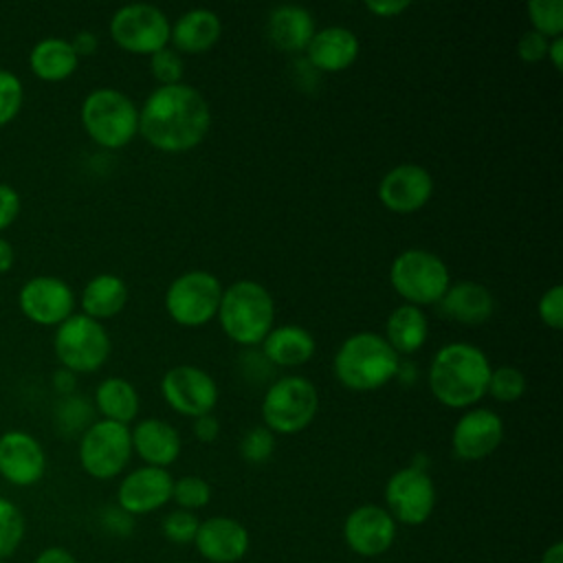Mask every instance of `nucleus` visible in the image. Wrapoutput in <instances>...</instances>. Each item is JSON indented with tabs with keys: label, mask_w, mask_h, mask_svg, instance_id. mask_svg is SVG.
Listing matches in <instances>:
<instances>
[{
	"label": "nucleus",
	"mask_w": 563,
	"mask_h": 563,
	"mask_svg": "<svg viewBox=\"0 0 563 563\" xmlns=\"http://www.w3.org/2000/svg\"><path fill=\"white\" fill-rule=\"evenodd\" d=\"M211 128L202 92L185 81L154 88L139 108V134L158 152L183 154L198 147Z\"/></svg>",
	"instance_id": "1"
},
{
	"label": "nucleus",
	"mask_w": 563,
	"mask_h": 563,
	"mask_svg": "<svg viewBox=\"0 0 563 563\" xmlns=\"http://www.w3.org/2000/svg\"><path fill=\"white\" fill-rule=\"evenodd\" d=\"M490 372V361L482 347L453 341L433 354L427 383L440 405L449 409H471L486 396Z\"/></svg>",
	"instance_id": "2"
},
{
	"label": "nucleus",
	"mask_w": 563,
	"mask_h": 563,
	"mask_svg": "<svg viewBox=\"0 0 563 563\" xmlns=\"http://www.w3.org/2000/svg\"><path fill=\"white\" fill-rule=\"evenodd\" d=\"M400 361L383 334L356 332L334 352L332 372L350 391H376L396 378Z\"/></svg>",
	"instance_id": "3"
},
{
	"label": "nucleus",
	"mask_w": 563,
	"mask_h": 563,
	"mask_svg": "<svg viewBox=\"0 0 563 563\" xmlns=\"http://www.w3.org/2000/svg\"><path fill=\"white\" fill-rule=\"evenodd\" d=\"M216 317L233 343L255 347L273 328L275 301L260 282L238 279L222 290Z\"/></svg>",
	"instance_id": "4"
},
{
	"label": "nucleus",
	"mask_w": 563,
	"mask_h": 563,
	"mask_svg": "<svg viewBox=\"0 0 563 563\" xmlns=\"http://www.w3.org/2000/svg\"><path fill=\"white\" fill-rule=\"evenodd\" d=\"M79 119L90 141L106 150H121L139 134V106L117 88L90 90Z\"/></svg>",
	"instance_id": "5"
},
{
	"label": "nucleus",
	"mask_w": 563,
	"mask_h": 563,
	"mask_svg": "<svg viewBox=\"0 0 563 563\" xmlns=\"http://www.w3.org/2000/svg\"><path fill=\"white\" fill-rule=\"evenodd\" d=\"M260 411L268 431L292 435L308 429L317 418L319 391L310 378L288 374L266 387Z\"/></svg>",
	"instance_id": "6"
},
{
	"label": "nucleus",
	"mask_w": 563,
	"mask_h": 563,
	"mask_svg": "<svg viewBox=\"0 0 563 563\" xmlns=\"http://www.w3.org/2000/svg\"><path fill=\"white\" fill-rule=\"evenodd\" d=\"M389 284L409 306L440 303L451 286V273L440 255L427 249H407L389 266Z\"/></svg>",
	"instance_id": "7"
},
{
	"label": "nucleus",
	"mask_w": 563,
	"mask_h": 563,
	"mask_svg": "<svg viewBox=\"0 0 563 563\" xmlns=\"http://www.w3.org/2000/svg\"><path fill=\"white\" fill-rule=\"evenodd\" d=\"M53 350L64 369H70L73 374H90L108 361L112 343L101 321L79 312L55 328Z\"/></svg>",
	"instance_id": "8"
},
{
	"label": "nucleus",
	"mask_w": 563,
	"mask_h": 563,
	"mask_svg": "<svg viewBox=\"0 0 563 563\" xmlns=\"http://www.w3.org/2000/svg\"><path fill=\"white\" fill-rule=\"evenodd\" d=\"M220 279L209 271H187L165 290V310L183 328H200L218 314L222 297Z\"/></svg>",
	"instance_id": "9"
},
{
	"label": "nucleus",
	"mask_w": 563,
	"mask_h": 563,
	"mask_svg": "<svg viewBox=\"0 0 563 563\" xmlns=\"http://www.w3.org/2000/svg\"><path fill=\"white\" fill-rule=\"evenodd\" d=\"M112 42L132 55H152L169 46L172 22L167 13L147 2L119 7L108 24Z\"/></svg>",
	"instance_id": "10"
},
{
	"label": "nucleus",
	"mask_w": 563,
	"mask_h": 563,
	"mask_svg": "<svg viewBox=\"0 0 563 563\" xmlns=\"http://www.w3.org/2000/svg\"><path fill=\"white\" fill-rule=\"evenodd\" d=\"M79 464L95 479H112L132 457L130 427L112 420H95L79 438Z\"/></svg>",
	"instance_id": "11"
},
{
	"label": "nucleus",
	"mask_w": 563,
	"mask_h": 563,
	"mask_svg": "<svg viewBox=\"0 0 563 563\" xmlns=\"http://www.w3.org/2000/svg\"><path fill=\"white\" fill-rule=\"evenodd\" d=\"M385 510L396 523L422 526L435 508V484L431 475L418 466H405L389 475L385 484Z\"/></svg>",
	"instance_id": "12"
},
{
	"label": "nucleus",
	"mask_w": 563,
	"mask_h": 563,
	"mask_svg": "<svg viewBox=\"0 0 563 563\" xmlns=\"http://www.w3.org/2000/svg\"><path fill=\"white\" fill-rule=\"evenodd\" d=\"M163 400L180 416L198 418L213 413L218 405V385L213 376L198 365H174L161 378Z\"/></svg>",
	"instance_id": "13"
},
{
	"label": "nucleus",
	"mask_w": 563,
	"mask_h": 563,
	"mask_svg": "<svg viewBox=\"0 0 563 563\" xmlns=\"http://www.w3.org/2000/svg\"><path fill=\"white\" fill-rule=\"evenodd\" d=\"M20 312L37 325H59L75 314V292L62 277L35 275L18 292Z\"/></svg>",
	"instance_id": "14"
},
{
	"label": "nucleus",
	"mask_w": 563,
	"mask_h": 563,
	"mask_svg": "<svg viewBox=\"0 0 563 563\" xmlns=\"http://www.w3.org/2000/svg\"><path fill=\"white\" fill-rule=\"evenodd\" d=\"M396 532L398 523L378 504L356 506L343 521L345 545L363 559L383 556L394 545Z\"/></svg>",
	"instance_id": "15"
},
{
	"label": "nucleus",
	"mask_w": 563,
	"mask_h": 563,
	"mask_svg": "<svg viewBox=\"0 0 563 563\" xmlns=\"http://www.w3.org/2000/svg\"><path fill=\"white\" fill-rule=\"evenodd\" d=\"M501 440V416L488 407H471L457 418L451 431V451L462 462H477L495 453Z\"/></svg>",
	"instance_id": "16"
},
{
	"label": "nucleus",
	"mask_w": 563,
	"mask_h": 563,
	"mask_svg": "<svg viewBox=\"0 0 563 563\" xmlns=\"http://www.w3.org/2000/svg\"><path fill=\"white\" fill-rule=\"evenodd\" d=\"M376 194L387 211L409 216L431 200L433 176L418 163H400L380 178Z\"/></svg>",
	"instance_id": "17"
},
{
	"label": "nucleus",
	"mask_w": 563,
	"mask_h": 563,
	"mask_svg": "<svg viewBox=\"0 0 563 563\" xmlns=\"http://www.w3.org/2000/svg\"><path fill=\"white\" fill-rule=\"evenodd\" d=\"M174 477L167 468L139 466L130 471L117 488V506L128 515H150L172 501Z\"/></svg>",
	"instance_id": "18"
},
{
	"label": "nucleus",
	"mask_w": 563,
	"mask_h": 563,
	"mask_svg": "<svg viewBox=\"0 0 563 563\" xmlns=\"http://www.w3.org/2000/svg\"><path fill=\"white\" fill-rule=\"evenodd\" d=\"M46 453L26 431L11 429L0 435V475L13 486H33L44 477Z\"/></svg>",
	"instance_id": "19"
},
{
	"label": "nucleus",
	"mask_w": 563,
	"mask_h": 563,
	"mask_svg": "<svg viewBox=\"0 0 563 563\" xmlns=\"http://www.w3.org/2000/svg\"><path fill=\"white\" fill-rule=\"evenodd\" d=\"M194 545L198 554L211 563H238L246 556L251 537L238 519L216 515L200 521Z\"/></svg>",
	"instance_id": "20"
},
{
	"label": "nucleus",
	"mask_w": 563,
	"mask_h": 563,
	"mask_svg": "<svg viewBox=\"0 0 563 563\" xmlns=\"http://www.w3.org/2000/svg\"><path fill=\"white\" fill-rule=\"evenodd\" d=\"M361 44L347 26H323L306 46V62L319 73H341L358 57Z\"/></svg>",
	"instance_id": "21"
},
{
	"label": "nucleus",
	"mask_w": 563,
	"mask_h": 563,
	"mask_svg": "<svg viewBox=\"0 0 563 563\" xmlns=\"http://www.w3.org/2000/svg\"><path fill=\"white\" fill-rule=\"evenodd\" d=\"M132 453H136L145 466L167 468L180 455L183 440L174 424L161 418H143L130 429Z\"/></svg>",
	"instance_id": "22"
},
{
	"label": "nucleus",
	"mask_w": 563,
	"mask_h": 563,
	"mask_svg": "<svg viewBox=\"0 0 563 563\" xmlns=\"http://www.w3.org/2000/svg\"><path fill=\"white\" fill-rule=\"evenodd\" d=\"M222 35L220 15L198 7L180 13L169 31V44L178 55H202L211 51Z\"/></svg>",
	"instance_id": "23"
},
{
	"label": "nucleus",
	"mask_w": 563,
	"mask_h": 563,
	"mask_svg": "<svg viewBox=\"0 0 563 563\" xmlns=\"http://www.w3.org/2000/svg\"><path fill=\"white\" fill-rule=\"evenodd\" d=\"M317 33L314 18L306 7L277 4L268 11L266 35L271 44L286 53H301Z\"/></svg>",
	"instance_id": "24"
},
{
	"label": "nucleus",
	"mask_w": 563,
	"mask_h": 563,
	"mask_svg": "<svg viewBox=\"0 0 563 563\" xmlns=\"http://www.w3.org/2000/svg\"><path fill=\"white\" fill-rule=\"evenodd\" d=\"M438 306H440V312L451 321H457L464 325H479L493 317L495 299L484 284L462 279L449 286V290L444 292Z\"/></svg>",
	"instance_id": "25"
},
{
	"label": "nucleus",
	"mask_w": 563,
	"mask_h": 563,
	"mask_svg": "<svg viewBox=\"0 0 563 563\" xmlns=\"http://www.w3.org/2000/svg\"><path fill=\"white\" fill-rule=\"evenodd\" d=\"M260 345L262 356L273 367H299L308 363L317 350L312 332L297 323H284L277 328L273 325Z\"/></svg>",
	"instance_id": "26"
},
{
	"label": "nucleus",
	"mask_w": 563,
	"mask_h": 563,
	"mask_svg": "<svg viewBox=\"0 0 563 563\" xmlns=\"http://www.w3.org/2000/svg\"><path fill=\"white\" fill-rule=\"evenodd\" d=\"M128 303V286L125 282L114 273H99L95 275L81 290L79 306L81 314L106 321L117 317Z\"/></svg>",
	"instance_id": "27"
},
{
	"label": "nucleus",
	"mask_w": 563,
	"mask_h": 563,
	"mask_svg": "<svg viewBox=\"0 0 563 563\" xmlns=\"http://www.w3.org/2000/svg\"><path fill=\"white\" fill-rule=\"evenodd\" d=\"M383 336L398 356L416 354L429 336V321L422 308L409 303H400L398 308H394L387 317Z\"/></svg>",
	"instance_id": "28"
},
{
	"label": "nucleus",
	"mask_w": 563,
	"mask_h": 563,
	"mask_svg": "<svg viewBox=\"0 0 563 563\" xmlns=\"http://www.w3.org/2000/svg\"><path fill=\"white\" fill-rule=\"evenodd\" d=\"M29 66L42 81H64L77 70L79 57L73 51L70 40L44 37L31 48Z\"/></svg>",
	"instance_id": "29"
},
{
	"label": "nucleus",
	"mask_w": 563,
	"mask_h": 563,
	"mask_svg": "<svg viewBox=\"0 0 563 563\" xmlns=\"http://www.w3.org/2000/svg\"><path fill=\"white\" fill-rule=\"evenodd\" d=\"M139 407L141 398L136 387L121 376L103 378L95 389V409L103 420L128 424L139 416Z\"/></svg>",
	"instance_id": "30"
},
{
	"label": "nucleus",
	"mask_w": 563,
	"mask_h": 563,
	"mask_svg": "<svg viewBox=\"0 0 563 563\" xmlns=\"http://www.w3.org/2000/svg\"><path fill=\"white\" fill-rule=\"evenodd\" d=\"M95 407L86 396L79 394H70V396H62V400L55 407V422L57 429L64 435H75V433H84L95 420H92Z\"/></svg>",
	"instance_id": "31"
},
{
	"label": "nucleus",
	"mask_w": 563,
	"mask_h": 563,
	"mask_svg": "<svg viewBox=\"0 0 563 563\" xmlns=\"http://www.w3.org/2000/svg\"><path fill=\"white\" fill-rule=\"evenodd\" d=\"M24 530L26 523L22 510L13 501L0 497V559L7 561L20 548Z\"/></svg>",
	"instance_id": "32"
},
{
	"label": "nucleus",
	"mask_w": 563,
	"mask_h": 563,
	"mask_svg": "<svg viewBox=\"0 0 563 563\" xmlns=\"http://www.w3.org/2000/svg\"><path fill=\"white\" fill-rule=\"evenodd\" d=\"M526 11L539 35L552 40L563 33V0H530Z\"/></svg>",
	"instance_id": "33"
},
{
	"label": "nucleus",
	"mask_w": 563,
	"mask_h": 563,
	"mask_svg": "<svg viewBox=\"0 0 563 563\" xmlns=\"http://www.w3.org/2000/svg\"><path fill=\"white\" fill-rule=\"evenodd\" d=\"M172 501H176L180 510H200L211 501V484L200 475H183L174 479Z\"/></svg>",
	"instance_id": "34"
},
{
	"label": "nucleus",
	"mask_w": 563,
	"mask_h": 563,
	"mask_svg": "<svg viewBox=\"0 0 563 563\" xmlns=\"http://www.w3.org/2000/svg\"><path fill=\"white\" fill-rule=\"evenodd\" d=\"M526 391V376L515 365H499L490 372L488 378V391L486 396H493L497 402H515Z\"/></svg>",
	"instance_id": "35"
},
{
	"label": "nucleus",
	"mask_w": 563,
	"mask_h": 563,
	"mask_svg": "<svg viewBox=\"0 0 563 563\" xmlns=\"http://www.w3.org/2000/svg\"><path fill=\"white\" fill-rule=\"evenodd\" d=\"M240 455L249 464H264L275 453V433L264 424L249 429L240 440Z\"/></svg>",
	"instance_id": "36"
},
{
	"label": "nucleus",
	"mask_w": 563,
	"mask_h": 563,
	"mask_svg": "<svg viewBox=\"0 0 563 563\" xmlns=\"http://www.w3.org/2000/svg\"><path fill=\"white\" fill-rule=\"evenodd\" d=\"M24 86L20 77L7 68H0V128L9 125L22 110Z\"/></svg>",
	"instance_id": "37"
},
{
	"label": "nucleus",
	"mask_w": 563,
	"mask_h": 563,
	"mask_svg": "<svg viewBox=\"0 0 563 563\" xmlns=\"http://www.w3.org/2000/svg\"><path fill=\"white\" fill-rule=\"evenodd\" d=\"M150 73L158 81V86H174L183 81L185 62L172 46H165L150 55Z\"/></svg>",
	"instance_id": "38"
},
{
	"label": "nucleus",
	"mask_w": 563,
	"mask_h": 563,
	"mask_svg": "<svg viewBox=\"0 0 563 563\" xmlns=\"http://www.w3.org/2000/svg\"><path fill=\"white\" fill-rule=\"evenodd\" d=\"M198 517L189 510H172L169 515L163 517L161 521V530H163V537L169 541V543H176V545H187V543H194L196 539V532H198Z\"/></svg>",
	"instance_id": "39"
},
{
	"label": "nucleus",
	"mask_w": 563,
	"mask_h": 563,
	"mask_svg": "<svg viewBox=\"0 0 563 563\" xmlns=\"http://www.w3.org/2000/svg\"><path fill=\"white\" fill-rule=\"evenodd\" d=\"M537 314L541 323H545L552 330H559L563 325V288L561 284L550 286L537 303Z\"/></svg>",
	"instance_id": "40"
},
{
	"label": "nucleus",
	"mask_w": 563,
	"mask_h": 563,
	"mask_svg": "<svg viewBox=\"0 0 563 563\" xmlns=\"http://www.w3.org/2000/svg\"><path fill=\"white\" fill-rule=\"evenodd\" d=\"M548 37L539 35L537 31H526L521 33L519 42H517V55L521 62L526 64H537L541 59H545V53H548Z\"/></svg>",
	"instance_id": "41"
},
{
	"label": "nucleus",
	"mask_w": 563,
	"mask_h": 563,
	"mask_svg": "<svg viewBox=\"0 0 563 563\" xmlns=\"http://www.w3.org/2000/svg\"><path fill=\"white\" fill-rule=\"evenodd\" d=\"M20 205V194L11 185L0 183V233L15 222Z\"/></svg>",
	"instance_id": "42"
},
{
	"label": "nucleus",
	"mask_w": 563,
	"mask_h": 563,
	"mask_svg": "<svg viewBox=\"0 0 563 563\" xmlns=\"http://www.w3.org/2000/svg\"><path fill=\"white\" fill-rule=\"evenodd\" d=\"M103 526H106V530H110L117 537H128L134 530V517L128 515L119 506H110L103 512Z\"/></svg>",
	"instance_id": "43"
},
{
	"label": "nucleus",
	"mask_w": 563,
	"mask_h": 563,
	"mask_svg": "<svg viewBox=\"0 0 563 563\" xmlns=\"http://www.w3.org/2000/svg\"><path fill=\"white\" fill-rule=\"evenodd\" d=\"M194 435L205 444L216 442L218 435H220V420L213 413H205V416L194 418Z\"/></svg>",
	"instance_id": "44"
},
{
	"label": "nucleus",
	"mask_w": 563,
	"mask_h": 563,
	"mask_svg": "<svg viewBox=\"0 0 563 563\" xmlns=\"http://www.w3.org/2000/svg\"><path fill=\"white\" fill-rule=\"evenodd\" d=\"M365 9L369 13H374L376 18H396V15H400L402 11L409 9V2H405V0H400V2H396V0H367Z\"/></svg>",
	"instance_id": "45"
},
{
	"label": "nucleus",
	"mask_w": 563,
	"mask_h": 563,
	"mask_svg": "<svg viewBox=\"0 0 563 563\" xmlns=\"http://www.w3.org/2000/svg\"><path fill=\"white\" fill-rule=\"evenodd\" d=\"M70 46L77 53V57H84V55H92L97 51L99 40H97V35L92 31H79L70 40Z\"/></svg>",
	"instance_id": "46"
},
{
	"label": "nucleus",
	"mask_w": 563,
	"mask_h": 563,
	"mask_svg": "<svg viewBox=\"0 0 563 563\" xmlns=\"http://www.w3.org/2000/svg\"><path fill=\"white\" fill-rule=\"evenodd\" d=\"M33 563H77V559L66 550V548H59V545H51V548H44Z\"/></svg>",
	"instance_id": "47"
},
{
	"label": "nucleus",
	"mask_w": 563,
	"mask_h": 563,
	"mask_svg": "<svg viewBox=\"0 0 563 563\" xmlns=\"http://www.w3.org/2000/svg\"><path fill=\"white\" fill-rule=\"evenodd\" d=\"M75 385H77V374H73L70 369L59 367V369L53 374V387H55L57 394L70 396V394H75Z\"/></svg>",
	"instance_id": "48"
},
{
	"label": "nucleus",
	"mask_w": 563,
	"mask_h": 563,
	"mask_svg": "<svg viewBox=\"0 0 563 563\" xmlns=\"http://www.w3.org/2000/svg\"><path fill=\"white\" fill-rule=\"evenodd\" d=\"M545 57L550 59V64H552L554 70H561V66H563V37H561V35H559V37H552V40L548 42V53H545Z\"/></svg>",
	"instance_id": "49"
},
{
	"label": "nucleus",
	"mask_w": 563,
	"mask_h": 563,
	"mask_svg": "<svg viewBox=\"0 0 563 563\" xmlns=\"http://www.w3.org/2000/svg\"><path fill=\"white\" fill-rule=\"evenodd\" d=\"M13 246L7 238L0 235V273H7L13 266Z\"/></svg>",
	"instance_id": "50"
},
{
	"label": "nucleus",
	"mask_w": 563,
	"mask_h": 563,
	"mask_svg": "<svg viewBox=\"0 0 563 563\" xmlns=\"http://www.w3.org/2000/svg\"><path fill=\"white\" fill-rule=\"evenodd\" d=\"M539 563H563V543L554 541L550 548H545Z\"/></svg>",
	"instance_id": "51"
},
{
	"label": "nucleus",
	"mask_w": 563,
	"mask_h": 563,
	"mask_svg": "<svg viewBox=\"0 0 563 563\" xmlns=\"http://www.w3.org/2000/svg\"><path fill=\"white\" fill-rule=\"evenodd\" d=\"M172 563H185V561H172Z\"/></svg>",
	"instance_id": "52"
},
{
	"label": "nucleus",
	"mask_w": 563,
	"mask_h": 563,
	"mask_svg": "<svg viewBox=\"0 0 563 563\" xmlns=\"http://www.w3.org/2000/svg\"><path fill=\"white\" fill-rule=\"evenodd\" d=\"M0 563H7V561H4V559H0Z\"/></svg>",
	"instance_id": "53"
}]
</instances>
